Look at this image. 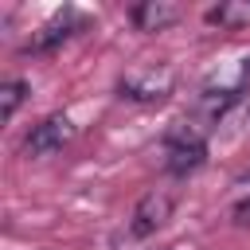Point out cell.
Returning a JSON list of instances; mask_svg holds the SVG:
<instances>
[{"mask_svg": "<svg viewBox=\"0 0 250 250\" xmlns=\"http://www.w3.org/2000/svg\"><path fill=\"white\" fill-rule=\"evenodd\" d=\"M70 137H74L70 117H66V113H51V117H43V121L27 133L23 152H27V156H51V152H59Z\"/></svg>", "mask_w": 250, "mask_h": 250, "instance_id": "7a4b0ae2", "label": "cell"}, {"mask_svg": "<svg viewBox=\"0 0 250 250\" xmlns=\"http://www.w3.org/2000/svg\"><path fill=\"white\" fill-rule=\"evenodd\" d=\"M203 160H207V145H203L199 125H184L180 121L176 129H168V172L172 176H188Z\"/></svg>", "mask_w": 250, "mask_h": 250, "instance_id": "6da1fadb", "label": "cell"}, {"mask_svg": "<svg viewBox=\"0 0 250 250\" xmlns=\"http://www.w3.org/2000/svg\"><path fill=\"white\" fill-rule=\"evenodd\" d=\"M78 23H82V20H78V16H70V12H66V16H55V20H51L35 39H31V51H51V47H55V43H62Z\"/></svg>", "mask_w": 250, "mask_h": 250, "instance_id": "8992f818", "label": "cell"}, {"mask_svg": "<svg viewBox=\"0 0 250 250\" xmlns=\"http://www.w3.org/2000/svg\"><path fill=\"white\" fill-rule=\"evenodd\" d=\"M176 20H180V8L176 4H164V0H145V4L133 8V23L141 31H164Z\"/></svg>", "mask_w": 250, "mask_h": 250, "instance_id": "5b68a950", "label": "cell"}, {"mask_svg": "<svg viewBox=\"0 0 250 250\" xmlns=\"http://www.w3.org/2000/svg\"><path fill=\"white\" fill-rule=\"evenodd\" d=\"M23 94H27V86H23L20 78L4 82V86H0V113H4V117H12V113L20 109V102H23Z\"/></svg>", "mask_w": 250, "mask_h": 250, "instance_id": "ba28073f", "label": "cell"}, {"mask_svg": "<svg viewBox=\"0 0 250 250\" xmlns=\"http://www.w3.org/2000/svg\"><path fill=\"white\" fill-rule=\"evenodd\" d=\"M168 215H172V195H168V191H148V195H141L137 207H133L129 234H133V238H148V234H156V230L164 227Z\"/></svg>", "mask_w": 250, "mask_h": 250, "instance_id": "3957f363", "label": "cell"}, {"mask_svg": "<svg viewBox=\"0 0 250 250\" xmlns=\"http://www.w3.org/2000/svg\"><path fill=\"white\" fill-rule=\"evenodd\" d=\"M172 90V70H137L129 78H121V98L133 102H160Z\"/></svg>", "mask_w": 250, "mask_h": 250, "instance_id": "277c9868", "label": "cell"}, {"mask_svg": "<svg viewBox=\"0 0 250 250\" xmlns=\"http://www.w3.org/2000/svg\"><path fill=\"white\" fill-rule=\"evenodd\" d=\"M207 23H219V27H242V23H250V4H246V0H227V4H219V8L207 12Z\"/></svg>", "mask_w": 250, "mask_h": 250, "instance_id": "52a82bcc", "label": "cell"}]
</instances>
